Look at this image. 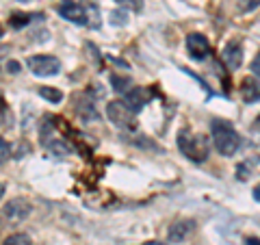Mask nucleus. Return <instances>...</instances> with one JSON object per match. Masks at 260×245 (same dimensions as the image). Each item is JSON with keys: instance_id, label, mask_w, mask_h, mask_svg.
<instances>
[{"instance_id": "obj_1", "label": "nucleus", "mask_w": 260, "mask_h": 245, "mask_svg": "<svg viewBox=\"0 0 260 245\" xmlns=\"http://www.w3.org/2000/svg\"><path fill=\"white\" fill-rule=\"evenodd\" d=\"M210 133H213V141L219 154L223 157H234L241 148V135L230 126L225 119H213L210 121Z\"/></svg>"}, {"instance_id": "obj_2", "label": "nucleus", "mask_w": 260, "mask_h": 245, "mask_svg": "<svg viewBox=\"0 0 260 245\" xmlns=\"http://www.w3.org/2000/svg\"><path fill=\"white\" fill-rule=\"evenodd\" d=\"M178 148H180V152L193 163H204L208 159V152H210L208 139L204 135L193 133L189 128L180 130V135H178Z\"/></svg>"}, {"instance_id": "obj_3", "label": "nucleus", "mask_w": 260, "mask_h": 245, "mask_svg": "<svg viewBox=\"0 0 260 245\" xmlns=\"http://www.w3.org/2000/svg\"><path fill=\"white\" fill-rule=\"evenodd\" d=\"M26 65L35 76H54L56 72H61V61L52 54H35L26 61Z\"/></svg>"}, {"instance_id": "obj_4", "label": "nucleus", "mask_w": 260, "mask_h": 245, "mask_svg": "<svg viewBox=\"0 0 260 245\" xmlns=\"http://www.w3.org/2000/svg\"><path fill=\"white\" fill-rule=\"evenodd\" d=\"M107 117L111 119V124H115L117 128H133L135 126V113L126 107L124 100H113V102H109Z\"/></svg>"}, {"instance_id": "obj_5", "label": "nucleus", "mask_w": 260, "mask_h": 245, "mask_svg": "<svg viewBox=\"0 0 260 245\" xmlns=\"http://www.w3.org/2000/svg\"><path fill=\"white\" fill-rule=\"evenodd\" d=\"M30 210H32L30 202H26L24 198H15V200H9L3 206V217L9 224H20L30 215Z\"/></svg>"}, {"instance_id": "obj_6", "label": "nucleus", "mask_w": 260, "mask_h": 245, "mask_svg": "<svg viewBox=\"0 0 260 245\" xmlns=\"http://www.w3.org/2000/svg\"><path fill=\"white\" fill-rule=\"evenodd\" d=\"M186 52H189V56L195 61H204L210 54L208 39L202 35V33H191V35L186 37Z\"/></svg>"}, {"instance_id": "obj_7", "label": "nucleus", "mask_w": 260, "mask_h": 245, "mask_svg": "<svg viewBox=\"0 0 260 245\" xmlns=\"http://www.w3.org/2000/svg\"><path fill=\"white\" fill-rule=\"evenodd\" d=\"M56 11L61 13V18H65L72 24H80V26H85V24H87L85 9L78 3H74V0H61V5L56 7Z\"/></svg>"}, {"instance_id": "obj_8", "label": "nucleus", "mask_w": 260, "mask_h": 245, "mask_svg": "<svg viewBox=\"0 0 260 245\" xmlns=\"http://www.w3.org/2000/svg\"><path fill=\"white\" fill-rule=\"evenodd\" d=\"M150 98H152V91L150 89H145V87H133V89H128L126 91V98H124V104L133 111V113H139L145 104L150 102Z\"/></svg>"}, {"instance_id": "obj_9", "label": "nucleus", "mask_w": 260, "mask_h": 245, "mask_svg": "<svg viewBox=\"0 0 260 245\" xmlns=\"http://www.w3.org/2000/svg\"><path fill=\"white\" fill-rule=\"evenodd\" d=\"M221 59L225 61L228 70H239L241 63H243V46L239 39H232V42H228L223 52H221Z\"/></svg>"}, {"instance_id": "obj_10", "label": "nucleus", "mask_w": 260, "mask_h": 245, "mask_svg": "<svg viewBox=\"0 0 260 245\" xmlns=\"http://www.w3.org/2000/svg\"><path fill=\"white\" fill-rule=\"evenodd\" d=\"M241 98H243V102H247V104H254L260 100V83L254 78V76H247V78H243L241 80Z\"/></svg>"}, {"instance_id": "obj_11", "label": "nucleus", "mask_w": 260, "mask_h": 245, "mask_svg": "<svg viewBox=\"0 0 260 245\" xmlns=\"http://www.w3.org/2000/svg\"><path fill=\"white\" fill-rule=\"evenodd\" d=\"M193 230H195V222H193V219H182V222H176L172 228H169V243H182Z\"/></svg>"}, {"instance_id": "obj_12", "label": "nucleus", "mask_w": 260, "mask_h": 245, "mask_svg": "<svg viewBox=\"0 0 260 245\" xmlns=\"http://www.w3.org/2000/svg\"><path fill=\"white\" fill-rule=\"evenodd\" d=\"M76 113L80 117H83L85 121H98L100 119V115H98V109L95 104L91 100H85V102H76Z\"/></svg>"}, {"instance_id": "obj_13", "label": "nucleus", "mask_w": 260, "mask_h": 245, "mask_svg": "<svg viewBox=\"0 0 260 245\" xmlns=\"http://www.w3.org/2000/svg\"><path fill=\"white\" fill-rule=\"evenodd\" d=\"M111 85H113V89H115L117 94H126L128 89H130V78L128 76H119V74H111Z\"/></svg>"}, {"instance_id": "obj_14", "label": "nucleus", "mask_w": 260, "mask_h": 245, "mask_svg": "<svg viewBox=\"0 0 260 245\" xmlns=\"http://www.w3.org/2000/svg\"><path fill=\"white\" fill-rule=\"evenodd\" d=\"M39 96H42L44 100H48V102H54V104L63 100L61 89H54V87H39Z\"/></svg>"}, {"instance_id": "obj_15", "label": "nucleus", "mask_w": 260, "mask_h": 245, "mask_svg": "<svg viewBox=\"0 0 260 245\" xmlns=\"http://www.w3.org/2000/svg\"><path fill=\"white\" fill-rule=\"evenodd\" d=\"M30 236L24 234V232H18V234H11L5 239V245H30Z\"/></svg>"}, {"instance_id": "obj_16", "label": "nucleus", "mask_w": 260, "mask_h": 245, "mask_svg": "<svg viewBox=\"0 0 260 245\" xmlns=\"http://www.w3.org/2000/svg\"><path fill=\"white\" fill-rule=\"evenodd\" d=\"M28 22H30V15H26V13H13L11 15V26L13 28H22V26H26Z\"/></svg>"}, {"instance_id": "obj_17", "label": "nucleus", "mask_w": 260, "mask_h": 245, "mask_svg": "<svg viewBox=\"0 0 260 245\" xmlns=\"http://www.w3.org/2000/svg\"><path fill=\"white\" fill-rule=\"evenodd\" d=\"M119 7H124V9H133V11H141L143 7V0H115Z\"/></svg>"}, {"instance_id": "obj_18", "label": "nucleus", "mask_w": 260, "mask_h": 245, "mask_svg": "<svg viewBox=\"0 0 260 245\" xmlns=\"http://www.w3.org/2000/svg\"><path fill=\"white\" fill-rule=\"evenodd\" d=\"M258 7H260V0H241V11H245V13L258 9Z\"/></svg>"}, {"instance_id": "obj_19", "label": "nucleus", "mask_w": 260, "mask_h": 245, "mask_svg": "<svg viewBox=\"0 0 260 245\" xmlns=\"http://www.w3.org/2000/svg\"><path fill=\"white\" fill-rule=\"evenodd\" d=\"M7 157H9V143H7L5 139L0 137V163L7 161Z\"/></svg>"}, {"instance_id": "obj_20", "label": "nucleus", "mask_w": 260, "mask_h": 245, "mask_svg": "<svg viewBox=\"0 0 260 245\" xmlns=\"http://www.w3.org/2000/svg\"><path fill=\"white\" fill-rule=\"evenodd\" d=\"M111 22H115V24H119V26H121V24H126V15L124 13H111Z\"/></svg>"}, {"instance_id": "obj_21", "label": "nucleus", "mask_w": 260, "mask_h": 245, "mask_svg": "<svg viewBox=\"0 0 260 245\" xmlns=\"http://www.w3.org/2000/svg\"><path fill=\"white\" fill-rule=\"evenodd\" d=\"M251 70H254V74L260 78V54H258L256 59H254V63H251Z\"/></svg>"}, {"instance_id": "obj_22", "label": "nucleus", "mask_w": 260, "mask_h": 245, "mask_svg": "<svg viewBox=\"0 0 260 245\" xmlns=\"http://www.w3.org/2000/svg\"><path fill=\"white\" fill-rule=\"evenodd\" d=\"M7 70H11V74H18V72H20V63L9 61V63H7Z\"/></svg>"}, {"instance_id": "obj_23", "label": "nucleus", "mask_w": 260, "mask_h": 245, "mask_svg": "<svg viewBox=\"0 0 260 245\" xmlns=\"http://www.w3.org/2000/svg\"><path fill=\"white\" fill-rule=\"evenodd\" d=\"M245 245H260V239H256V236H247Z\"/></svg>"}, {"instance_id": "obj_24", "label": "nucleus", "mask_w": 260, "mask_h": 245, "mask_svg": "<svg viewBox=\"0 0 260 245\" xmlns=\"http://www.w3.org/2000/svg\"><path fill=\"white\" fill-rule=\"evenodd\" d=\"M254 200H256V202H260V185H256V187H254Z\"/></svg>"}, {"instance_id": "obj_25", "label": "nucleus", "mask_w": 260, "mask_h": 245, "mask_svg": "<svg viewBox=\"0 0 260 245\" xmlns=\"http://www.w3.org/2000/svg\"><path fill=\"white\" fill-rule=\"evenodd\" d=\"M7 113V109H5V102H3V98H0V119H3V115Z\"/></svg>"}, {"instance_id": "obj_26", "label": "nucleus", "mask_w": 260, "mask_h": 245, "mask_svg": "<svg viewBox=\"0 0 260 245\" xmlns=\"http://www.w3.org/2000/svg\"><path fill=\"white\" fill-rule=\"evenodd\" d=\"M254 130L260 133V115H256V119H254Z\"/></svg>"}, {"instance_id": "obj_27", "label": "nucleus", "mask_w": 260, "mask_h": 245, "mask_svg": "<svg viewBox=\"0 0 260 245\" xmlns=\"http://www.w3.org/2000/svg\"><path fill=\"white\" fill-rule=\"evenodd\" d=\"M141 245H165V243H160V241H148V243H141Z\"/></svg>"}, {"instance_id": "obj_28", "label": "nucleus", "mask_w": 260, "mask_h": 245, "mask_svg": "<svg viewBox=\"0 0 260 245\" xmlns=\"http://www.w3.org/2000/svg\"><path fill=\"white\" fill-rule=\"evenodd\" d=\"M3 195H5V185L0 182V200H3Z\"/></svg>"}, {"instance_id": "obj_29", "label": "nucleus", "mask_w": 260, "mask_h": 245, "mask_svg": "<svg viewBox=\"0 0 260 245\" xmlns=\"http://www.w3.org/2000/svg\"><path fill=\"white\" fill-rule=\"evenodd\" d=\"M0 37H3V26H0Z\"/></svg>"}, {"instance_id": "obj_30", "label": "nucleus", "mask_w": 260, "mask_h": 245, "mask_svg": "<svg viewBox=\"0 0 260 245\" xmlns=\"http://www.w3.org/2000/svg\"><path fill=\"white\" fill-rule=\"evenodd\" d=\"M24 3H26V0H24Z\"/></svg>"}]
</instances>
